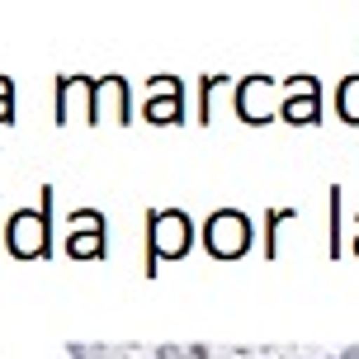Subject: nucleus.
<instances>
[{"label": "nucleus", "instance_id": "f257e3e1", "mask_svg": "<svg viewBox=\"0 0 359 359\" xmlns=\"http://www.w3.org/2000/svg\"><path fill=\"white\" fill-rule=\"evenodd\" d=\"M246 246H251V222L241 213H217L208 222V251L217 260H236V255H246Z\"/></svg>", "mask_w": 359, "mask_h": 359}, {"label": "nucleus", "instance_id": "f03ea898", "mask_svg": "<svg viewBox=\"0 0 359 359\" xmlns=\"http://www.w3.org/2000/svg\"><path fill=\"white\" fill-rule=\"evenodd\" d=\"M189 241H194V232H189V217L184 213H156L151 217V251L161 255V260L184 255Z\"/></svg>", "mask_w": 359, "mask_h": 359}, {"label": "nucleus", "instance_id": "7ed1b4c3", "mask_svg": "<svg viewBox=\"0 0 359 359\" xmlns=\"http://www.w3.org/2000/svg\"><path fill=\"white\" fill-rule=\"evenodd\" d=\"M236 114H241L246 123L274 118V81H269V76H246V81L236 86Z\"/></svg>", "mask_w": 359, "mask_h": 359}, {"label": "nucleus", "instance_id": "20e7f679", "mask_svg": "<svg viewBox=\"0 0 359 359\" xmlns=\"http://www.w3.org/2000/svg\"><path fill=\"white\" fill-rule=\"evenodd\" d=\"M10 251L15 255H43L48 251V217L43 213H19L10 222Z\"/></svg>", "mask_w": 359, "mask_h": 359}, {"label": "nucleus", "instance_id": "39448f33", "mask_svg": "<svg viewBox=\"0 0 359 359\" xmlns=\"http://www.w3.org/2000/svg\"><path fill=\"white\" fill-rule=\"evenodd\" d=\"M279 109H284L288 123H317V114H322V104H317V81H312V76L288 81V100Z\"/></svg>", "mask_w": 359, "mask_h": 359}, {"label": "nucleus", "instance_id": "423d86ee", "mask_svg": "<svg viewBox=\"0 0 359 359\" xmlns=\"http://www.w3.org/2000/svg\"><path fill=\"white\" fill-rule=\"evenodd\" d=\"M147 118L151 123H180V81L161 76L147 86Z\"/></svg>", "mask_w": 359, "mask_h": 359}, {"label": "nucleus", "instance_id": "0eeeda50", "mask_svg": "<svg viewBox=\"0 0 359 359\" xmlns=\"http://www.w3.org/2000/svg\"><path fill=\"white\" fill-rule=\"evenodd\" d=\"M90 118L95 114V81H62V118Z\"/></svg>", "mask_w": 359, "mask_h": 359}, {"label": "nucleus", "instance_id": "6e6552de", "mask_svg": "<svg viewBox=\"0 0 359 359\" xmlns=\"http://www.w3.org/2000/svg\"><path fill=\"white\" fill-rule=\"evenodd\" d=\"M109 104H114V118H123V104H128V86L123 81H95V114L90 118H104L109 114Z\"/></svg>", "mask_w": 359, "mask_h": 359}, {"label": "nucleus", "instance_id": "1a4fd4ad", "mask_svg": "<svg viewBox=\"0 0 359 359\" xmlns=\"http://www.w3.org/2000/svg\"><path fill=\"white\" fill-rule=\"evenodd\" d=\"M336 104H341V114L350 118V123H359V76H345V81H341Z\"/></svg>", "mask_w": 359, "mask_h": 359}, {"label": "nucleus", "instance_id": "9d476101", "mask_svg": "<svg viewBox=\"0 0 359 359\" xmlns=\"http://www.w3.org/2000/svg\"><path fill=\"white\" fill-rule=\"evenodd\" d=\"M67 251H72V255H90V260H95V255L104 251V236H100V232H72V236H67Z\"/></svg>", "mask_w": 359, "mask_h": 359}, {"label": "nucleus", "instance_id": "9b49d317", "mask_svg": "<svg viewBox=\"0 0 359 359\" xmlns=\"http://www.w3.org/2000/svg\"><path fill=\"white\" fill-rule=\"evenodd\" d=\"M104 222H100V213H76L72 217V232H100Z\"/></svg>", "mask_w": 359, "mask_h": 359}, {"label": "nucleus", "instance_id": "f8f14e48", "mask_svg": "<svg viewBox=\"0 0 359 359\" xmlns=\"http://www.w3.org/2000/svg\"><path fill=\"white\" fill-rule=\"evenodd\" d=\"M10 114H15V109H10V86L0 81V123H10Z\"/></svg>", "mask_w": 359, "mask_h": 359}, {"label": "nucleus", "instance_id": "ddd939ff", "mask_svg": "<svg viewBox=\"0 0 359 359\" xmlns=\"http://www.w3.org/2000/svg\"><path fill=\"white\" fill-rule=\"evenodd\" d=\"M156 359H184V355H180L175 345H165V350H156Z\"/></svg>", "mask_w": 359, "mask_h": 359}, {"label": "nucleus", "instance_id": "4468645a", "mask_svg": "<svg viewBox=\"0 0 359 359\" xmlns=\"http://www.w3.org/2000/svg\"><path fill=\"white\" fill-rule=\"evenodd\" d=\"M355 251H359V241H355Z\"/></svg>", "mask_w": 359, "mask_h": 359}]
</instances>
